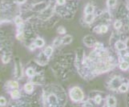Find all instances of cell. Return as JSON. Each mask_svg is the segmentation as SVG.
<instances>
[{
	"label": "cell",
	"instance_id": "6da1fadb",
	"mask_svg": "<svg viewBox=\"0 0 129 107\" xmlns=\"http://www.w3.org/2000/svg\"><path fill=\"white\" fill-rule=\"evenodd\" d=\"M71 98L75 101H81L83 98V93L81 90L80 88L79 87H74L72 89V90L70 92Z\"/></svg>",
	"mask_w": 129,
	"mask_h": 107
},
{
	"label": "cell",
	"instance_id": "7a4b0ae2",
	"mask_svg": "<svg viewBox=\"0 0 129 107\" xmlns=\"http://www.w3.org/2000/svg\"><path fill=\"white\" fill-rule=\"evenodd\" d=\"M95 11V7L92 4H87V5L84 8V13L85 15H89V14H93Z\"/></svg>",
	"mask_w": 129,
	"mask_h": 107
},
{
	"label": "cell",
	"instance_id": "3957f363",
	"mask_svg": "<svg viewBox=\"0 0 129 107\" xmlns=\"http://www.w3.org/2000/svg\"><path fill=\"white\" fill-rule=\"evenodd\" d=\"M115 47H116V49L119 50H123L127 48V46L123 42L118 41V42H116V43H115Z\"/></svg>",
	"mask_w": 129,
	"mask_h": 107
},
{
	"label": "cell",
	"instance_id": "277c9868",
	"mask_svg": "<svg viewBox=\"0 0 129 107\" xmlns=\"http://www.w3.org/2000/svg\"><path fill=\"white\" fill-rule=\"evenodd\" d=\"M95 19V15L94 14H89V15H85V19L84 21L86 22L87 24L91 23Z\"/></svg>",
	"mask_w": 129,
	"mask_h": 107
},
{
	"label": "cell",
	"instance_id": "5b68a950",
	"mask_svg": "<svg viewBox=\"0 0 129 107\" xmlns=\"http://www.w3.org/2000/svg\"><path fill=\"white\" fill-rule=\"evenodd\" d=\"M35 44L36 45L37 47H43L44 46V44H45V42H44V40L41 38H38L35 41Z\"/></svg>",
	"mask_w": 129,
	"mask_h": 107
},
{
	"label": "cell",
	"instance_id": "8992f818",
	"mask_svg": "<svg viewBox=\"0 0 129 107\" xmlns=\"http://www.w3.org/2000/svg\"><path fill=\"white\" fill-rule=\"evenodd\" d=\"M116 104V100L113 97H109L108 99V105L109 107H114Z\"/></svg>",
	"mask_w": 129,
	"mask_h": 107
},
{
	"label": "cell",
	"instance_id": "52a82bcc",
	"mask_svg": "<svg viewBox=\"0 0 129 107\" xmlns=\"http://www.w3.org/2000/svg\"><path fill=\"white\" fill-rule=\"evenodd\" d=\"M62 39H63V44H70L72 42V36H71V35H66V36Z\"/></svg>",
	"mask_w": 129,
	"mask_h": 107
},
{
	"label": "cell",
	"instance_id": "ba28073f",
	"mask_svg": "<svg viewBox=\"0 0 129 107\" xmlns=\"http://www.w3.org/2000/svg\"><path fill=\"white\" fill-rule=\"evenodd\" d=\"M53 53V48L51 46H47L45 50H44V54H45V55L49 57L52 55Z\"/></svg>",
	"mask_w": 129,
	"mask_h": 107
},
{
	"label": "cell",
	"instance_id": "9c48e42d",
	"mask_svg": "<svg viewBox=\"0 0 129 107\" xmlns=\"http://www.w3.org/2000/svg\"><path fill=\"white\" fill-rule=\"evenodd\" d=\"M33 85L31 83H26L24 86V89L26 92H31L33 90Z\"/></svg>",
	"mask_w": 129,
	"mask_h": 107
},
{
	"label": "cell",
	"instance_id": "30bf717a",
	"mask_svg": "<svg viewBox=\"0 0 129 107\" xmlns=\"http://www.w3.org/2000/svg\"><path fill=\"white\" fill-rule=\"evenodd\" d=\"M15 23L19 26H21V24H23V19L20 16H16L15 18Z\"/></svg>",
	"mask_w": 129,
	"mask_h": 107
},
{
	"label": "cell",
	"instance_id": "8fae6325",
	"mask_svg": "<svg viewBox=\"0 0 129 107\" xmlns=\"http://www.w3.org/2000/svg\"><path fill=\"white\" fill-rule=\"evenodd\" d=\"M117 3V0H108L107 1V4L109 7H114Z\"/></svg>",
	"mask_w": 129,
	"mask_h": 107
},
{
	"label": "cell",
	"instance_id": "7c38bea8",
	"mask_svg": "<svg viewBox=\"0 0 129 107\" xmlns=\"http://www.w3.org/2000/svg\"><path fill=\"white\" fill-rule=\"evenodd\" d=\"M120 69L121 70H127L128 69V67H129V63L128 62H123L122 63L120 64Z\"/></svg>",
	"mask_w": 129,
	"mask_h": 107
},
{
	"label": "cell",
	"instance_id": "4fadbf2b",
	"mask_svg": "<svg viewBox=\"0 0 129 107\" xmlns=\"http://www.w3.org/2000/svg\"><path fill=\"white\" fill-rule=\"evenodd\" d=\"M108 30V26H106V25H101V26H100V33L104 34V33H106Z\"/></svg>",
	"mask_w": 129,
	"mask_h": 107
},
{
	"label": "cell",
	"instance_id": "5bb4252c",
	"mask_svg": "<svg viewBox=\"0 0 129 107\" xmlns=\"http://www.w3.org/2000/svg\"><path fill=\"white\" fill-rule=\"evenodd\" d=\"M35 74V73L34 69L28 68L27 70H26V75H27L28 77H33Z\"/></svg>",
	"mask_w": 129,
	"mask_h": 107
},
{
	"label": "cell",
	"instance_id": "9a60e30c",
	"mask_svg": "<svg viewBox=\"0 0 129 107\" xmlns=\"http://www.w3.org/2000/svg\"><path fill=\"white\" fill-rule=\"evenodd\" d=\"M48 101H49V102H50V103H51V104H53V103H56V102H57V97H56L55 95L51 94V95H50V97H48Z\"/></svg>",
	"mask_w": 129,
	"mask_h": 107
},
{
	"label": "cell",
	"instance_id": "2e32d148",
	"mask_svg": "<svg viewBox=\"0 0 129 107\" xmlns=\"http://www.w3.org/2000/svg\"><path fill=\"white\" fill-rule=\"evenodd\" d=\"M121 26H122V22L120 20H116L115 22V23H114V27L116 29V30H119V29H120L121 28Z\"/></svg>",
	"mask_w": 129,
	"mask_h": 107
},
{
	"label": "cell",
	"instance_id": "e0dca14e",
	"mask_svg": "<svg viewBox=\"0 0 129 107\" xmlns=\"http://www.w3.org/2000/svg\"><path fill=\"white\" fill-rule=\"evenodd\" d=\"M11 97H18L19 96V91L18 90H16V89H14L11 92Z\"/></svg>",
	"mask_w": 129,
	"mask_h": 107
},
{
	"label": "cell",
	"instance_id": "ac0fdd59",
	"mask_svg": "<svg viewBox=\"0 0 129 107\" xmlns=\"http://www.w3.org/2000/svg\"><path fill=\"white\" fill-rule=\"evenodd\" d=\"M54 45L55 46H59L61 43H63V39H61V38H57L55 41H54Z\"/></svg>",
	"mask_w": 129,
	"mask_h": 107
},
{
	"label": "cell",
	"instance_id": "d6986e66",
	"mask_svg": "<svg viewBox=\"0 0 129 107\" xmlns=\"http://www.w3.org/2000/svg\"><path fill=\"white\" fill-rule=\"evenodd\" d=\"M57 32L60 34H63L66 33V29L64 28V26H59V27L57 29Z\"/></svg>",
	"mask_w": 129,
	"mask_h": 107
},
{
	"label": "cell",
	"instance_id": "ffe728a7",
	"mask_svg": "<svg viewBox=\"0 0 129 107\" xmlns=\"http://www.w3.org/2000/svg\"><path fill=\"white\" fill-rule=\"evenodd\" d=\"M119 90H120V92H126L127 90V86L125 84H122L119 86Z\"/></svg>",
	"mask_w": 129,
	"mask_h": 107
},
{
	"label": "cell",
	"instance_id": "44dd1931",
	"mask_svg": "<svg viewBox=\"0 0 129 107\" xmlns=\"http://www.w3.org/2000/svg\"><path fill=\"white\" fill-rule=\"evenodd\" d=\"M11 86L13 89H17L18 87H19V83L15 81H12V82H11Z\"/></svg>",
	"mask_w": 129,
	"mask_h": 107
},
{
	"label": "cell",
	"instance_id": "7402d4cb",
	"mask_svg": "<svg viewBox=\"0 0 129 107\" xmlns=\"http://www.w3.org/2000/svg\"><path fill=\"white\" fill-rule=\"evenodd\" d=\"M9 61H10V58H9L8 56L4 55L3 57V63H7Z\"/></svg>",
	"mask_w": 129,
	"mask_h": 107
},
{
	"label": "cell",
	"instance_id": "603a6c76",
	"mask_svg": "<svg viewBox=\"0 0 129 107\" xmlns=\"http://www.w3.org/2000/svg\"><path fill=\"white\" fill-rule=\"evenodd\" d=\"M101 100H102V98H101V97H100V95L95 96V103L100 104V102H101Z\"/></svg>",
	"mask_w": 129,
	"mask_h": 107
},
{
	"label": "cell",
	"instance_id": "cb8c5ba5",
	"mask_svg": "<svg viewBox=\"0 0 129 107\" xmlns=\"http://www.w3.org/2000/svg\"><path fill=\"white\" fill-rule=\"evenodd\" d=\"M95 47L98 50H102L103 49V44L102 43H100V42H98V43H95Z\"/></svg>",
	"mask_w": 129,
	"mask_h": 107
},
{
	"label": "cell",
	"instance_id": "d4e9b609",
	"mask_svg": "<svg viewBox=\"0 0 129 107\" xmlns=\"http://www.w3.org/2000/svg\"><path fill=\"white\" fill-rule=\"evenodd\" d=\"M57 2V4L59 6H63L64 5V4L66 3V0H56Z\"/></svg>",
	"mask_w": 129,
	"mask_h": 107
},
{
	"label": "cell",
	"instance_id": "484cf974",
	"mask_svg": "<svg viewBox=\"0 0 129 107\" xmlns=\"http://www.w3.org/2000/svg\"><path fill=\"white\" fill-rule=\"evenodd\" d=\"M6 102H7L6 99L4 98L3 97H1V98H0V103H1V105H4L6 104Z\"/></svg>",
	"mask_w": 129,
	"mask_h": 107
},
{
	"label": "cell",
	"instance_id": "4316f807",
	"mask_svg": "<svg viewBox=\"0 0 129 107\" xmlns=\"http://www.w3.org/2000/svg\"><path fill=\"white\" fill-rule=\"evenodd\" d=\"M15 1H16L18 3H19V4H23V3H26V0H15Z\"/></svg>",
	"mask_w": 129,
	"mask_h": 107
},
{
	"label": "cell",
	"instance_id": "83f0119b",
	"mask_svg": "<svg viewBox=\"0 0 129 107\" xmlns=\"http://www.w3.org/2000/svg\"><path fill=\"white\" fill-rule=\"evenodd\" d=\"M123 59H124V61L127 62H128V63H129V55H125V56H124Z\"/></svg>",
	"mask_w": 129,
	"mask_h": 107
},
{
	"label": "cell",
	"instance_id": "f1b7e54d",
	"mask_svg": "<svg viewBox=\"0 0 129 107\" xmlns=\"http://www.w3.org/2000/svg\"><path fill=\"white\" fill-rule=\"evenodd\" d=\"M35 47H36V45H35V44H31V45H30V50H35Z\"/></svg>",
	"mask_w": 129,
	"mask_h": 107
},
{
	"label": "cell",
	"instance_id": "f546056e",
	"mask_svg": "<svg viewBox=\"0 0 129 107\" xmlns=\"http://www.w3.org/2000/svg\"><path fill=\"white\" fill-rule=\"evenodd\" d=\"M85 107H92V105H90V104H88V103H87L86 105H85Z\"/></svg>",
	"mask_w": 129,
	"mask_h": 107
}]
</instances>
